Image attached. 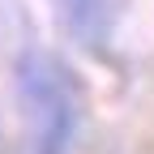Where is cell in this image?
<instances>
[{"label": "cell", "mask_w": 154, "mask_h": 154, "mask_svg": "<svg viewBox=\"0 0 154 154\" xmlns=\"http://www.w3.org/2000/svg\"><path fill=\"white\" fill-rule=\"evenodd\" d=\"M17 99L34 154H69L77 137V90L69 73L51 56H22L17 64Z\"/></svg>", "instance_id": "1"}, {"label": "cell", "mask_w": 154, "mask_h": 154, "mask_svg": "<svg viewBox=\"0 0 154 154\" xmlns=\"http://www.w3.org/2000/svg\"><path fill=\"white\" fill-rule=\"evenodd\" d=\"M60 9H64L69 30H77L90 43L103 38V30H107V0H60Z\"/></svg>", "instance_id": "2"}]
</instances>
